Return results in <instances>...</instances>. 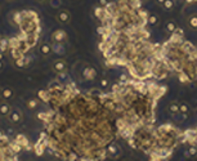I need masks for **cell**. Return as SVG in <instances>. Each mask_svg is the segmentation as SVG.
<instances>
[{
	"label": "cell",
	"instance_id": "obj_4",
	"mask_svg": "<svg viewBox=\"0 0 197 161\" xmlns=\"http://www.w3.org/2000/svg\"><path fill=\"white\" fill-rule=\"evenodd\" d=\"M57 21L59 23H62V25H67L68 22L71 21V13L68 12V11H61V12H58L57 14Z\"/></svg>",
	"mask_w": 197,
	"mask_h": 161
},
{
	"label": "cell",
	"instance_id": "obj_20",
	"mask_svg": "<svg viewBox=\"0 0 197 161\" xmlns=\"http://www.w3.org/2000/svg\"><path fill=\"white\" fill-rule=\"evenodd\" d=\"M52 47H53V52H56V53H59V54L65 53L63 44H54V45H52Z\"/></svg>",
	"mask_w": 197,
	"mask_h": 161
},
{
	"label": "cell",
	"instance_id": "obj_2",
	"mask_svg": "<svg viewBox=\"0 0 197 161\" xmlns=\"http://www.w3.org/2000/svg\"><path fill=\"white\" fill-rule=\"evenodd\" d=\"M52 70L56 74H62V72H67V62L65 59H57L52 63Z\"/></svg>",
	"mask_w": 197,
	"mask_h": 161
},
{
	"label": "cell",
	"instance_id": "obj_27",
	"mask_svg": "<svg viewBox=\"0 0 197 161\" xmlns=\"http://www.w3.org/2000/svg\"><path fill=\"white\" fill-rule=\"evenodd\" d=\"M4 69V63H3V61H0V71H2Z\"/></svg>",
	"mask_w": 197,
	"mask_h": 161
},
{
	"label": "cell",
	"instance_id": "obj_9",
	"mask_svg": "<svg viewBox=\"0 0 197 161\" xmlns=\"http://www.w3.org/2000/svg\"><path fill=\"white\" fill-rule=\"evenodd\" d=\"M106 152H107V156H111V157L116 159V157L119 156L120 150H119V147H117L116 145H110V146L106 148Z\"/></svg>",
	"mask_w": 197,
	"mask_h": 161
},
{
	"label": "cell",
	"instance_id": "obj_12",
	"mask_svg": "<svg viewBox=\"0 0 197 161\" xmlns=\"http://www.w3.org/2000/svg\"><path fill=\"white\" fill-rule=\"evenodd\" d=\"M7 50H9V41L7 38H0V52L5 53Z\"/></svg>",
	"mask_w": 197,
	"mask_h": 161
},
{
	"label": "cell",
	"instance_id": "obj_26",
	"mask_svg": "<svg viewBox=\"0 0 197 161\" xmlns=\"http://www.w3.org/2000/svg\"><path fill=\"white\" fill-rule=\"evenodd\" d=\"M107 3H108V2H107V0H99V4H101L102 7H105V5L107 4Z\"/></svg>",
	"mask_w": 197,
	"mask_h": 161
},
{
	"label": "cell",
	"instance_id": "obj_33",
	"mask_svg": "<svg viewBox=\"0 0 197 161\" xmlns=\"http://www.w3.org/2000/svg\"><path fill=\"white\" fill-rule=\"evenodd\" d=\"M0 12H2V8H0Z\"/></svg>",
	"mask_w": 197,
	"mask_h": 161
},
{
	"label": "cell",
	"instance_id": "obj_11",
	"mask_svg": "<svg viewBox=\"0 0 197 161\" xmlns=\"http://www.w3.org/2000/svg\"><path fill=\"white\" fill-rule=\"evenodd\" d=\"M52 52H53V47L50 45V44H43L40 47V53L43 56H49Z\"/></svg>",
	"mask_w": 197,
	"mask_h": 161
},
{
	"label": "cell",
	"instance_id": "obj_31",
	"mask_svg": "<svg viewBox=\"0 0 197 161\" xmlns=\"http://www.w3.org/2000/svg\"><path fill=\"white\" fill-rule=\"evenodd\" d=\"M2 137H3V133H2V132H0V138H2Z\"/></svg>",
	"mask_w": 197,
	"mask_h": 161
},
{
	"label": "cell",
	"instance_id": "obj_23",
	"mask_svg": "<svg viewBox=\"0 0 197 161\" xmlns=\"http://www.w3.org/2000/svg\"><path fill=\"white\" fill-rule=\"evenodd\" d=\"M157 22H159L157 16H155V14H151V16L148 17V23H150V25H156Z\"/></svg>",
	"mask_w": 197,
	"mask_h": 161
},
{
	"label": "cell",
	"instance_id": "obj_29",
	"mask_svg": "<svg viewBox=\"0 0 197 161\" xmlns=\"http://www.w3.org/2000/svg\"><path fill=\"white\" fill-rule=\"evenodd\" d=\"M164 2H165V0H157V3H159V4H162Z\"/></svg>",
	"mask_w": 197,
	"mask_h": 161
},
{
	"label": "cell",
	"instance_id": "obj_7",
	"mask_svg": "<svg viewBox=\"0 0 197 161\" xmlns=\"http://www.w3.org/2000/svg\"><path fill=\"white\" fill-rule=\"evenodd\" d=\"M12 111V106L8 103V102H2L0 103V116L2 117H8V115L11 114Z\"/></svg>",
	"mask_w": 197,
	"mask_h": 161
},
{
	"label": "cell",
	"instance_id": "obj_34",
	"mask_svg": "<svg viewBox=\"0 0 197 161\" xmlns=\"http://www.w3.org/2000/svg\"><path fill=\"white\" fill-rule=\"evenodd\" d=\"M0 38H2V36H0Z\"/></svg>",
	"mask_w": 197,
	"mask_h": 161
},
{
	"label": "cell",
	"instance_id": "obj_32",
	"mask_svg": "<svg viewBox=\"0 0 197 161\" xmlns=\"http://www.w3.org/2000/svg\"><path fill=\"white\" fill-rule=\"evenodd\" d=\"M38 2H40V3H43V2H45V0H38Z\"/></svg>",
	"mask_w": 197,
	"mask_h": 161
},
{
	"label": "cell",
	"instance_id": "obj_3",
	"mask_svg": "<svg viewBox=\"0 0 197 161\" xmlns=\"http://www.w3.org/2000/svg\"><path fill=\"white\" fill-rule=\"evenodd\" d=\"M23 119V115L21 112V110L18 108H12L11 114L8 115V120H9L12 124H20Z\"/></svg>",
	"mask_w": 197,
	"mask_h": 161
},
{
	"label": "cell",
	"instance_id": "obj_21",
	"mask_svg": "<svg viewBox=\"0 0 197 161\" xmlns=\"http://www.w3.org/2000/svg\"><path fill=\"white\" fill-rule=\"evenodd\" d=\"M179 111H181V114L188 115V112H190V107H188V105H186V103H181L179 105Z\"/></svg>",
	"mask_w": 197,
	"mask_h": 161
},
{
	"label": "cell",
	"instance_id": "obj_17",
	"mask_svg": "<svg viewBox=\"0 0 197 161\" xmlns=\"http://www.w3.org/2000/svg\"><path fill=\"white\" fill-rule=\"evenodd\" d=\"M188 26L192 30H197V16H191L188 18Z\"/></svg>",
	"mask_w": 197,
	"mask_h": 161
},
{
	"label": "cell",
	"instance_id": "obj_24",
	"mask_svg": "<svg viewBox=\"0 0 197 161\" xmlns=\"http://www.w3.org/2000/svg\"><path fill=\"white\" fill-rule=\"evenodd\" d=\"M188 154H190V156H196L197 155V148L195 147V146H191L190 148H188Z\"/></svg>",
	"mask_w": 197,
	"mask_h": 161
},
{
	"label": "cell",
	"instance_id": "obj_16",
	"mask_svg": "<svg viewBox=\"0 0 197 161\" xmlns=\"http://www.w3.org/2000/svg\"><path fill=\"white\" fill-rule=\"evenodd\" d=\"M165 29H166V31H168V32L173 34V32L177 30V25H175V22H174V21H168V22H166V25H165Z\"/></svg>",
	"mask_w": 197,
	"mask_h": 161
},
{
	"label": "cell",
	"instance_id": "obj_25",
	"mask_svg": "<svg viewBox=\"0 0 197 161\" xmlns=\"http://www.w3.org/2000/svg\"><path fill=\"white\" fill-rule=\"evenodd\" d=\"M101 85H102V87H103V88L108 87V81H107L106 79H103V80H102V81H101Z\"/></svg>",
	"mask_w": 197,
	"mask_h": 161
},
{
	"label": "cell",
	"instance_id": "obj_19",
	"mask_svg": "<svg viewBox=\"0 0 197 161\" xmlns=\"http://www.w3.org/2000/svg\"><path fill=\"white\" fill-rule=\"evenodd\" d=\"M162 7H164L166 11H171L174 8V2L173 0H165V2L162 3Z\"/></svg>",
	"mask_w": 197,
	"mask_h": 161
},
{
	"label": "cell",
	"instance_id": "obj_15",
	"mask_svg": "<svg viewBox=\"0 0 197 161\" xmlns=\"http://www.w3.org/2000/svg\"><path fill=\"white\" fill-rule=\"evenodd\" d=\"M38 97H39L41 101H44V102H49V101H50V94H49L48 90H40V92L38 93Z\"/></svg>",
	"mask_w": 197,
	"mask_h": 161
},
{
	"label": "cell",
	"instance_id": "obj_6",
	"mask_svg": "<svg viewBox=\"0 0 197 161\" xmlns=\"http://www.w3.org/2000/svg\"><path fill=\"white\" fill-rule=\"evenodd\" d=\"M18 145H21L23 148H27V150H31L30 148V141L27 139L26 135H23V134H17V137L14 139Z\"/></svg>",
	"mask_w": 197,
	"mask_h": 161
},
{
	"label": "cell",
	"instance_id": "obj_22",
	"mask_svg": "<svg viewBox=\"0 0 197 161\" xmlns=\"http://www.w3.org/2000/svg\"><path fill=\"white\" fill-rule=\"evenodd\" d=\"M62 5V0H50V7L52 8H59Z\"/></svg>",
	"mask_w": 197,
	"mask_h": 161
},
{
	"label": "cell",
	"instance_id": "obj_8",
	"mask_svg": "<svg viewBox=\"0 0 197 161\" xmlns=\"http://www.w3.org/2000/svg\"><path fill=\"white\" fill-rule=\"evenodd\" d=\"M29 62H30V58H27L26 56H22V57H20V58L14 59V65H16L17 67H20V69H23V67L29 66Z\"/></svg>",
	"mask_w": 197,
	"mask_h": 161
},
{
	"label": "cell",
	"instance_id": "obj_13",
	"mask_svg": "<svg viewBox=\"0 0 197 161\" xmlns=\"http://www.w3.org/2000/svg\"><path fill=\"white\" fill-rule=\"evenodd\" d=\"M9 148H11V151L13 152V154H17V155H18L20 154V152L22 151V146L21 145H18V143H17L16 141H13L12 143H9Z\"/></svg>",
	"mask_w": 197,
	"mask_h": 161
},
{
	"label": "cell",
	"instance_id": "obj_5",
	"mask_svg": "<svg viewBox=\"0 0 197 161\" xmlns=\"http://www.w3.org/2000/svg\"><path fill=\"white\" fill-rule=\"evenodd\" d=\"M83 76H84L85 80H94V79H96V76H97V71H96L94 67L87 66L84 69V71H83Z\"/></svg>",
	"mask_w": 197,
	"mask_h": 161
},
{
	"label": "cell",
	"instance_id": "obj_10",
	"mask_svg": "<svg viewBox=\"0 0 197 161\" xmlns=\"http://www.w3.org/2000/svg\"><path fill=\"white\" fill-rule=\"evenodd\" d=\"M13 97H14V90L11 87L3 88V90H2V98H4L5 101H8V99H12Z\"/></svg>",
	"mask_w": 197,
	"mask_h": 161
},
{
	"label": "cell",
	"instance_id": "obj_1",
	"mask_svg": "<svg viewBox=\"0 0 197 161\" xmlns=\"http://www.w3.org/2000/svg\"><path fill=\"white\" fill-rule=\"evenodd\" d=\"M52 41L54 44H63L67 41V34L63 30H56L52 34Z\"/></svg>",
	"mask_w": 197,
	"mask_h": 161
},
{
	"label": "cell",
	"instance_id": "obj_30",
	"mask_svg": "<svg viewBox=\"0 0 197 161\" xmlns=\"http://www.w3.org/2000/svg\"><path fill=\"white\" fill-rule=\"evenodd\" d=\"M2 90H3V88H0V98H2Z\"/></svg>",
	"mask_w": 197,
	"mask_h": 161
},
{
	"label": "cell",
	"instance_id": "obj_18",
	"mask_svg": "<svg viewBox=\"0 0 197 161\" xmlns=\"http://www.w3.org/2000/svg\"><path fill=\"white\" fill-rule=\"evenodd\" d=\"M169 111H170V114H178L179 112V103L178 102H173V103H170V106H169Z\"/></svg>",
	"mask_w": 197,
	"mask_h": 161
},
{
	"label": "cell",
	"instance_id": "obj_28",
	"mask_svg": "<svg viewBox=\"0 0 197 161\" xmlns=\"http://www.w3.org/2000/svg\"><path fill=\"white\" fill-rule=\"evenodd\" d=\"M3 59H4V53L0 52V61H3Z\"/></svg>",
	"mask_w": 197,
	"mask_h": 161
},
{
	"label": "cell",
	"instance_id": "obj_14",
	"mask_svg": "<svg viewBox=\"0 0 197 161\" xmlns=\"http://www.w3.org/2000/svg\"><path fill=\"white\" fill-rule=\"evenodd\" d=\"M38 106H39V99L38 98H31L26 102V107L29 110H35V108H38Z\"/></svg>",
	"mask_w": 197,
	"mask_h": 161
}]
</instances>
